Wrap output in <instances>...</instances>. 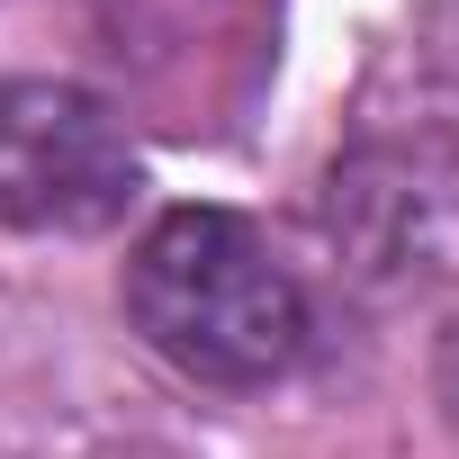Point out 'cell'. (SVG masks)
Instances as JSON below:
<instances>
[{
  "mask_svg": "<svg viewBox=\"0 0 459 459\" xmlns=\"http://www.w3.org/2000/svg\"><path fill=\"white\" fill-rule=\"evenodd\" d=\"M135 333L207 378V387H262L307 351V298L289 262L225 207H171L126 262Z\"/></svg>",
  "mask_w": 459,
  "mask_h": 459,
  "instance_id": "6da1fadb",
  "label": "cell"
},
{
  "mask_svg": "<svg viewBox=\"0 0 459 459\" xmlns=\"http://www.w3.org/2000/svg\"><path fill=\"white\" fill-rule=\"evenodd\" d=\"M441 396H450V414H459V342L441 351Z\"/></svg>",
  "mask_w": 459,
  "mask_h": 459,
  "instance_id": "3957f363",
  "label": "cell"
},
{
  "mask_svg": "<svg viewBox=\"0 0 459 459\" xmlns=\"http://www.w3.org/2000/svg\"><path fill=\"white\" fill-rule=\"evenodd\" d=\"M135 198V144L73 82H0V225L100 235Z\"/></svg>",
  "mask_w": 459,
  "mask_h": 459,
  "instance_id": "7a4b0ae2",
  "label": "cell"
}]
</instances>
